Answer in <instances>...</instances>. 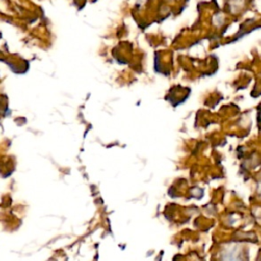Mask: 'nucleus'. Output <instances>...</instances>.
<instances>
[{"instance_id": "1", "label": "nucleus", "mask_w": 261, "mask_h": 261, "mask_svg": "<svg viewBox=\"0 0 261 261\" xmlns=\"http://www.w3.org/2000/svg\"><path fill=\"white\" fill-rule=\"evenodd\" d=\"M219 261H245L244 251L240 246L234 244L228 245L221 250Z\"/></svg>"}, {"instance_id": "2", "label": "nucleus", "mask_w": 261, "mask_h": 261, "mask_svg": "<svg viewBox=\"0 0 261 261\" xmlns=\"http://www.w3.org/2000/svg\"><path fill=\"white\" fill-rule=\"evenodd\" d=\"M258 190H259V195L261 196V178H260L259 184H258Z\"/></svg>"}]
</instances>
